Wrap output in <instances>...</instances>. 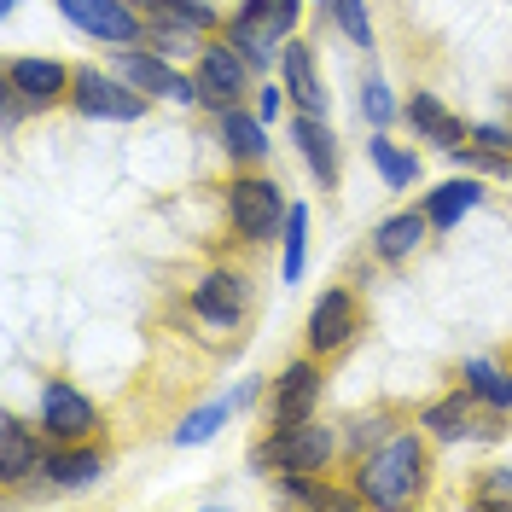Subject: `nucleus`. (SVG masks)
Wrapping results in <instances>:
<instances>
[{
	"label": "nucleus",
	"mask_w": 512,
	"mask_h": 512,
	"mask_svg": "<svg viewBox=\"0 0 512 512\" xmlns=\"http://www.w3.org/2000/svg\"><path fill=\"white\" fill-rule=\"evenodd\" d=\"M431 483V443L419 431H390L355 460V495L373 507H414Z\"/></svg>",
	"instance_id": "f257e3e1"
},
{
	"label": "nucleus",
	"mask_w": 512,
	"mask_h": 512,
	"mask_svg": "<svg viewBox=\"0 0 512 512\" xmlns=\"http://www.w3.org/2000/svg\"><path fill=\"white\" fill-rule=\"evenodd\" d=\"M332 448H338L332 425H315V419H303V425H268V437L251 454V466L268 472V478H320L326 460H332Z\"/></svg>",
	"instance_id": "f03ea898"
},
{
	"label": "nucleus",
	"mask_w": 512,
	"mask_h": 512,
	"mask_svg": "<svg viewBox=\"0 0 512 512\" xmlns=\"http://www.w3.org/2000/svg\"><path fill=\"white\" fill-rule=\"evenodd\" d=\"M286 192L274 175H233L227 181V227L245 239V245H268L280 227H286Z\"/></svg>",
	"instance_id": "7ed1b4c3"
},
{
	"label": "nucleus",
	"mask_w": 512,
	"mask_h": 512,
	"mask_svg": "<svg viewBox=\"0 0 512 512\" xmlns=\"http://www.w3.org/2000/svg\"><path fill=\"white\" fill-rule=\"evenodd\" d=\"M419 425L437 437V443H495V437H507V408H483L478 414V396L472 390H454V396H437Z\"/></svg>",
	"instance_id": "20e7f679"
},
{
	"label": "nucleus",
	"mask_w": 512,
	"mask_h": 512,
	"mask_svg": "<svg viewBox=\"0 0 512 512\" xmlns=\"http://www.w3.org/2000/svg\"><path fill=\"white\" fill-rule=\"evenodd\" d=\"M192 320H204V326H216V332H233L245 309H251V280L239 274V268H216V274H204L198 286H192Z\"/></svg>",
	"instance_id": "39448f33"
},
{
	"label": "nucleus",
	"mask_w": 512,
	"mask_h": 512,
	"mask_svg": "<svg viewBox=\"0 0 512 512\" xmlns=\"http://www.w3.org/2000/svg\"><path fill=\"white\" fill-rule=\"evenodd\" d=\"M192 82H198V105H210L216 117L233 111V105L245 99V53L222 35L216 47L198 53V76H192Z\"/></svg>",
	"instance_id": "423d86ee"
},
{
	"label": "nucleus",
	"mask_w": 512,
	"mask_h": 512,
	"mask_svg": "<svg viewBox=\"0 0 512 512\" xmlns=\"http://www.w3.org/2000/svg\"><path fill=\"white\" fill-rule=\"evenodd\" d=\"M70 105H76L82 117H99V123H134V117H146V94L128 88V82L99 76V70H76Z\"/></svg>",
	"instance_id": "0eeeda50"
},
{
	"label": "nucleus",
	"mask_w": 512,
	"mask_h": 512,
	"mask_svg": "<svg viewBox=\"0 0 512 512\" xmlns=\"http://www.w3.org/2000/svg\"><path fill=\"white\" fill-rule=\"evenodd\" d=\"M59 12L76 30L99 35V41H117V47H140L146 41V18L134 12V0H59Z\"/></svg>",
	"instance_id": "6e6552de"
},
{
	"label": "nucleus",
	"mask_w": 512,
	"mask_h": 512,
	"mask_svg": "<svg viewBox=\"0 0 512 512\" xmlns=\"http://www.w3.org/2000/svg\"><path fill=\"white\" fill-rule=\"evenodd\" d=\"M361 332V297L350 286H326L320 303L309 309V350L315 355H338Z\"/></svg>",
	"instance_id": "1a4fd4ad"
},
{
	"label": "nucleus",
	"mask_w": 512,
	"mask_h": 512,
	"mask_svg": "<svg viewBox=\"0 0 512 512\" xmlns=\"http://www.w3.org/2000/svg\"><path fill=\"white\" fill-rule=\"evenodd\" d=\"M41 425H47V437L53 443H88L99 431V408L82 396V390H70L64 379H53L41 390Z\"/></svg>",
	"instance_id": "9d476101"
},
{
	"label": "nucleus",
	"mask_w": 512,
	"mask_h": 512,
	"mask_svg": "<svg viewBox=\"0 0 512 512\" xmlns=\"http://www.w3.org/2000/svg\"><path fill=\"white\" fill-rule=\"evenodd\" d=\"M117 70H123L128 88H140L146 99H175V105H198V82L181 76V70H169L163 59L152 53H134V41H128L123 53H117Z\"/></svg>",
	"instance_id": "9b49d317"
},
{
	"label": "nucleus",
	"mask_w": 512,
	"mask_h": 512,
	"mask_svg": "<svg viewBox=\"0 0 512 512\" xmlns=\"http://www.w3.org/2000/svg\"><path fill=\"white\" fill-rule=\"evenodd\" d=\"M320 408V367L315 361H291L268 390V425H303Z\"/></svg>",
	"instance_id": "f8f14e48"
},
{
	"label": "nucleus",
	"mask_w": 512,
	"mask_h": 512,
	"mask_svg": "<svg viewBox=\"0 0 512 512\" xmlns=\"http://www.w3.org/2000/svg\"><path fill=\"white\" fill-rule=\"evenodd\" d=\"M0 82H12L35 111H47V105H59V99L76 88V70H64L59 59H6Z\"/></svg>",
	"instance_id": "ddd939ff"
},
{
	"label": "nucleus",
	"mask_w": 512,
	"mask_h": 512,
	"mask_svg": "<svg viewBox=\"0 0 512 512\" xmlns=\"http://www.w3.org/2000/svg\"><path fill=\"white\" fill-rule=\"evenodd\" d=\"M402 117H408V128H414L419 140H431L437 152H454V146H466V140H472V123H460L437 94H414Z\"/></svg>",
	"instance_id": "4468645a"
},
{
	"label": "nucleus",
	"mask_w": 512,
	"mask_h": 512,
	"mask_svg": "<svg viewBox=\"0 0 512 512\" xmlns=\"http://www.w3.org/2000/svg\"><path fill=\"white\" fill-rule=\"evenodd\" d=\"M41 443H35V431L24 425L18 414H6L0 419V483L6 489H18V483L30 478V472H41Z\"/></svg>",
	"instance_id": "2eb2a0df"
},
{
	"label": "nucleus",
	"mask_w": 512,
	"mask_h": 512,
	"mask_svg": "<svg viewBox=\"0 0 512 512\" xmlns=\"http://www.w3.org/2000/svg\"><path fill=\"white\" fill-rule=\"evenodd\" d=\"M280 64H286L291 105L309 111V117H326V88H320V76H315V53H309L303 41H286V47H280Z\"/></svg>",
	"instance_id": "dca6fc26"
},
{
	"label": "nucleus",
	"mask_w": 512,
	"mask_h": 512,
	"mask_svg": "<svg viewBox=\"0 0 512 512\" xmlns=\"http://www.w3.org/2000/svg\"><path fill=\"white\" fill-rule=\"evenodd\" d=\"M134 12L146 24H163V30H192V35L222 30V18H216L210 0H134Z\"/></svg>",
	"instance_id": "f3484780"
},
{
	"label": "nucleus",
	"mask_w": 512,
	"mask_h": 512,
	"mask_svg": "<svg viewBox=\"0 0 512 512\" xmlns=\"http://www.w3.org/2000/svg\"><path fill=\"white\" fill-rule=\"evenodd\" d=\"M291 140L303 146V163L315 169L320 187H326V192L338 187V140H332V128L320 123V117H309V111H303V117L291 123Z\"/></svg>",
	"instance_id": "a211bd4d"
},
{
	"label": "nucleus",
	"mask_w": 512,
	"mask_h": 512,
	"mask_svg": "<svg viewBox=\"0 0 512 512\" xmlns=\"http://www.w3.org/2000/svg\"><path fill=\"white\" fill-rule=\"evenodd\" d=\"M425 233H431V216H425V210H402V216L379 222L373 256H379V262H402V256H414L419 245H425Z\"/></svg>",
	"instance_id": "6ab92c4d"
},
{
	"label": "nucleus",
	"mask_w": 512,
	"mask_h": 512,
	"mask_svg": "<svg viewBox=\"0 0 512 512\" xmlns=\"http://www.w3.org/2000/svg\"><path fill=\"white\" fill-rule=\"evenodd\" d=\"M222 152L233 163H262L268 158V134H262V117H251L245 105H233V111H222Z\"/></svg>",
	"instance_id": "aec40b11"
},
{
	"label": "nucleus",
	"mask_w": 512,
	"mask_h": 512,
	"mask_svg": "<svg viewBox=\"0 0 512 512\" xmlns=\"http://www.w3.org/2000/svg\"><path fill=\"white\" fill-rule=\"evenodd\" d=\"M41 472H47V478L59 483V489L94 483V478H99V448H88V443H59V448H47Z\"/></svg>",
	"instance_id": "412c9836"
},
{
	"label": "nucleus",
	"mask_w": 512,
	"mask_h": 512,
	"mask_svg": "<svg viewBox=\"0 0 512 512\" xmlns=\"http://www.w3.org/2000/svg\"><path fill=\"white\" fill-rule=\"evenodd\" d=\"M478 198H483L478 181H443V187L425 198V216H431V227H437V233H448V227L460 222V216H466Z\"/></svg>",
	"instance_id": "4be33fe9"
},
{
	"label": "nucleus",
	"mask_w": 512,
	"mask_h": 512,
	"mask_svg": "<svg viewBox=\"0 0 512 512\" xmlns=\"http://www.w3.org/2000/svg\"><path fill=\"white\" fill-rule=\"evenodd\" d=\"M466 390H472V396H478V402H489V408H507L512 414V367L507 373H501V367H495V361H466Z\"/></svg>",
	"instance_id": "5701e85b"
},
{
	"label": "nucleus",
	"mask_w": 512,
	"mask_h": 512,
	"mask_svg": "<svg viewBox=\"0 0 512 512\" xmlns=\"http://www.w3.org/2000/svg\"><path fill=\"white\" fill-rule=\"evenodd\" d=\"M367 152H373V163H379V175H384V187H414L419 181V158L414 152H402V146H390V140H384V134H373V140H367Z\"/></svg>",
	"instance_id": "b1692460"
},
{
	"label": "nucleus",
	"mask_w": 512,
	"mask_h": 512,
	"mask_svg": "<svg viewBox=\"0 0 512 512\" xmlns=\"http://www.w3.org/2000/svg\"><path fill=\"white\" fill-rule=\"evenodd\" d=\"M227 408H233V402H210V408H198V414H187L181 425H175V443H181V448H192V443H210V437H216V425L227 419Z\"/></svg>",
	"instance_id": "393cba45"
},
{
	"label": "nucleus",
	"mask_w": 512,
	"mask_h": 512,
	"mask_svg": "<svg viewBox=\"0 0 512 512\" xmlns=\"http://www.w3.org/2000/svg\"><path fill=\"white\" fill-rule=\"evenodd\" d=\"M472 501L478 507H512V466H483L472 483Z\"/></svg>",
	"instance_id": "a878e982"
},
{
	"label": "nucleus",
	"mask_w": 512,
	"mask_h": 512,
	"mask_svg": "<svg viewBox=\"0 0 512 512\" xmlns=\"http://www.w3.org/2000/svg\"><path fill=\"white\" fill-rule=\"evenodd\" d=\"M303 239H309V210H291L286 216V280H303Z\"/></svg>",
	"instance_id": "bb28decb"
},
{
	"label": "nucleus",
	"mask_w": 512,
	"mask_h": 512,
	"mask_svg": "<svg viewBox=\"0 0 512 512\" xmlns=\"http://www.w3.org/2000/svg\"><path fill=\"white\" fill-rule=\"evenodd\" d=\"M338 12V30L350 35L355 47H373V24H367V0H332Z\"/></svg>",
	"instance_id": "cd10ccee"
},
{
	"label": "nucleus",
	"mask_w": 512,
	"mask_h": 512,
	"mask_svg": "<svg viewBox=\"0 0 512 512\" xmlns=\"http://www.w3.org/2000/svg\"><path fill=\"white\" fill-rule=\"evenodd\" d=\"M361 111H367V117H373V123H390V117H396V105H390V94H384V82L379 76H367V99H361Z\"/></svg>",
	"instance_id": "c85d7f7f"
},
{
	"label": "nucleus",
	"mask_w": 512,
	"mask_h": 512,
	"mask_svg": "<svg viewBox=\"0 0 512 512\" xmlns=\"http://www.w3.org/2000/svg\"><path fill=\"white\" fill-rule=\"evenodd\" d=\"M286 88H274V82H268V88H262V94H256V117H262V123H274V117H280V111H286Z\"/></svg>",
	"instance_id": "c756f323"
},
{
	"label": "nucleus",
	"mask_w": 512,
	"mask_h": 512,
	"mask_svg": "<svg viewBox=\"0 0 512 512\" xmlns=\"http://www.w3.org/2000/svg\"><path fill=\"white\" fill-rule=\"evenodd\" d=\"M0 6H6V12H12V6H18V0H0Z\"/></svg>",
	"instance_id": "7c9ffc66"
},
{
	"label": "nucleus",
	"mask_w": 512,
	"mask_h": 512,
	"mask_svg": "<svg viewBox=\"0 0 512 512\" xmlns=\"http://www.w3.org/2000/svg\"><path fill=\"white\" fill-rule=\"evenodd\" d=\"M320 6H332V0H320Z\"/></svg>",
	"instance_id": "2f4dec72"
}]
</instances>
